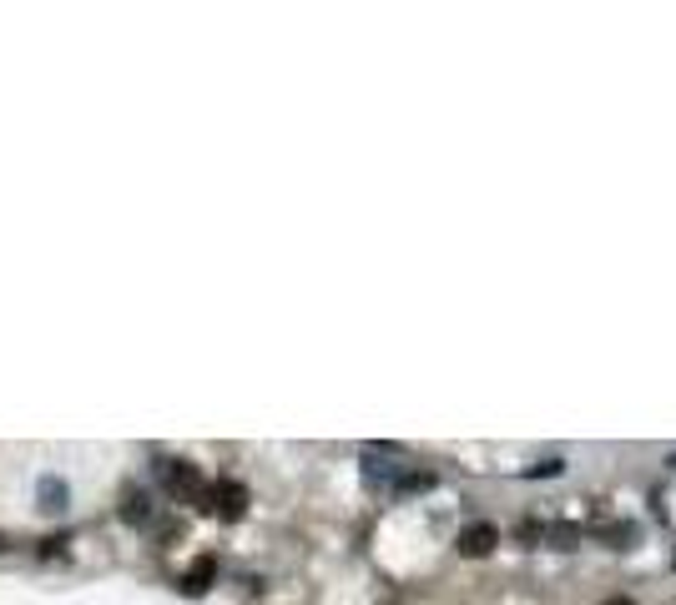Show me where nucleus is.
I'll list each match as a JSON object with an SVG mask.
<instances>
[{
	"mask_svg": "<svg viewBox=\"0 0 676 605\" xmlns=\"http://www.w3.org/2000/svg\"><path fill=\"white\" fill-rule=\"evenodd\" d=\"M157 474L167 480V490H172V495L203 499V505H207V490H203V480H197V469H192V465H182V459H162Z\"/></svg>",
	"mask_w": 676,
	"mask_h": 605,
	"instance_id": "nucleus-1",
	"label": "nucleus"
},
{
	"mask_svg": "<svg viewBox=\"0 0 676 605\" xmlns=\"http://www.w3.org/2000/svg\"><path fill=\"white\" fill-rule=\"evenodd\" d=\"M36 510L41 514H66L71 510V484L61 474H41L36 480Z\"/></svg>",
	"mask_w": 676,
	"mask_h": 605,
	"instance_id": "nucleus-2",
	"label": "nucleus"
},
{
	"mask_svg": "<svg viewBox=\"0 0 676 605\" xmlns=\"http://www.w3.org/2000/svg\"><path fill=\"white\" fill-rule=\"evenodd\" d=\"M203 510H222L227 520H237V514L248 510V490H243V484H233V480H222V484H212V490H207V505H203Z\"/></svg>",
	"mask_w": 676,
	"mask_h": 605,
	"instance_id": "nucleus-3",
	"label": "nucleus"
},
{
	"mask_svg": "<svg viewBox=\"0 0 676 605\" xmlns=\"http://www.w3.org/2000/svg\"><path fill=\"white\" fill-rule=\"evenodd\" d=\"M495 545H500V529H495V525H470V529H459V555L485 560Z\"/></svg>",
	"mask_w": 676,
	"mask_h": 605,
	"instance_id": "nucleus-4",
	"label": "nucleus"
},
{
	"mask_svg": "<svg viewBox=\"0 0 676 605\" xmlns=\"http://www.w3.org/2000/svg\"><path fill=\"white\" fill-rule=\"evenodd\" d=\"M212 580H218V555H203L187 575H182V590H187V595H203Z\"/></svg>",
	"mask_w": 676,
	"mask_h": 605,
	"instance_id": "nucleus-5",
	"label": "nucleus"
},
{
	"mask_svg": "<svg viewBox=\"0 0 676 605\" xmlns=\"http://www.w3.org/2000/svg\"><path fill=\"white\" fill-rule=\"evenodd\" d=\"M545 545H551V550H576V545H581V525H566V520L545 525Z\"/></svg>",
	"mask_w": 676,
	"mask_h": 605,
	"instance_id": "nucleus-6",
	"label": "nucleus"
},
{
	"mask_svg": "<svg viewBox=\"0 0 676 605\" xmlns=\"http://www.w3.org/2000/svg\"><path fill=\"white\" fill-rule=\"evenodd\" d=\"M425 490H434V469H404V474H399V490H394V495H425Z\"/></svg>",
	"mask_w": 676,
	"mask_h": 605,
	"instance_id": "nucleus-7",
	"label": "nucleus"
},
{
	"mask_svg": "<svg viewBox=\"0 0 676 605\" xmlns=\"http://www.w3.org/2000/svg\"><path fill=\"white\" fill-rule=\"evenodd\" d=\"M122 520H126V525H147V520H152V495H142V490H137V495H126L122 499Z\"/></svg>",
	"mask_w": 676,
	"mask_h": 605,
	"instance_id": "nucleus-8",
	"label": "nucleus"
},
{
	"mask_svg": "<svg viewBox=\"0 0 676 605\" xmlns=\"http://www.w3.org/2000/svg\"><path fill=\"white\" fill-rule=\"evenodd\" d=\"M600 535L611 540V550H626V545L636 540V529H631V525H606V529H600Z\"/></svg>",
	"mask_w": 676,
	"mask_h": 605,
	"instance_id": "nucleus-9",
	"label": "nucleus"
},
{
	"mask_svg": "<svg viewBox=\"0 0 676 605\" xmlns=\"http://www.w3.org/2000/svg\"><path fill=\"white\" fill-rule=\"evenodd\" d=\"M545 474H551V480L555 474H566V459H540V465L530 469V480H545Z\"/></svg>",
	"mask_w": 676,
	"mask_h": 605,
	"instance_id": "nucleus-10",
	"label": "nucleus"
},
{
	"mask_svg": "<svg viewBox=\"0 0 676 605\" xmlns=\"http://www.w3.org/2000/svg\"><path fill=\"white\" fill-rule=\"evenodd\" d=\"M606 605H631V601H626V595H611V601H606Z\"/></svg>",
	"mask_w": 676,
	"mask_h": 605,
	"instance_id": "nucleus-11",
	"label": "nucleus"
}]
</instances>
